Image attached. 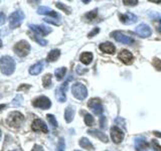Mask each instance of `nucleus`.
I'll list each match as a JSON object with an SVG mask.
<instances>
[{"label":"nucleus","mask_w":161,"mask_h":151,"mask_svg":"<svg viewBox=\"0 0 161 151\" xmlns=\"http://www.w3.org/2000/svg\"><path fill=\"white\" fill-rule=\"evenodd\" d=\"M0 70L5 76H10L15 70V60L9 55H4L0 59Z\"/></svg>","instance_id":"nucleus-1"},{"label":"nucleus","mask_w":161,"mask_h":151,"mask_svg":"<svg viewBox=\"0 0 161 151\" xmlns=\"http://www.w3.org/2000/svg\"><path fill=\"white\" fill-rule=\"evenodd\" d=\"M72 93L75 99L80 101H83L87 98L88 96V90L86 88V86L82 83H75L72 87Z\"/></svg>","instance_id":"nucleus-2"},{"label":"nucleus","mask_w":161,"mask_h":151,"mask_svg":"<svg viewBox=\"0 0 161 151\" xmlns=\"http://www.w3.org/2000/svg\"><path fill=\"white\" fill-rule=\"evenodd\" d=\"M24 17L25 15L21 10H16V11L12 12L9 16V27L12 29L18 27L22 23Z\"/></svg>","instance_id":"nucleus-3"},{"label":"nucleus","mask_w":161,"mask_h":151,"mask_svg":"<svg viewBox=\"0 0 161 151\" xmlns=\"http://www.w3.org/2000/svg\"><path fill=\"white\" fill-rule=\"evenodd\" d=\"M13 50L18 57L24 58V57H26L30 52V44L26 40H20V42H18L14 45Z\"/></svg>","instance_id":"nucleus-4"},{"label":"nucleus","mask_w":161,"mask_h":151,"mask_svg":"<svg viewBox=\"0 0 161 151\" xmlns=\"http://www.w3.org/2000/svg\"><path fill=\"white\" fill-rule=\"evenodd\" d=\"M23 120H24V116L20 112H16V111H14V112H11L8 115L7 124L9 126H11V127L17 128V127H19L20 125H21V123L23 122Z\"/></svg>","instance_id":"nucleus-5"},{"label":"nucleus","mask_w":161,"mask_h":151,"mask_svg":"<svg viewBox=\"0 0 161 151\" xmlns=\"http://www.w3.org/2000/svg\"><path fill=\"white\" fill-rule=\"evenodd\" d=\"M70 80H72V77H69L63 85H60L59 87H58L57 90H55V98H57L58 101L60 103H64L67 101V94L65 93H67V91H68L69 83Z\"/></svg>","instance_id":"nucleus-6"},{"label":"nucleus","mask_w":161,"mask_h":151,"mask_svg":"<svg viewBox=\"0 0 161 151\" xmlns=\"http://www.w3.org/2000/svg\"><path fill=\"white\" fill-rule=\"evenodd\" d=\"M28 26L35 34L40 35V37L45 36V35H47L53 31L52 28L44 24H29Z\"/></svg>","instance_id":"nucleus-7"},{"label":"nucleus","mask_w":161,"mask_h":151,"mask_svg":"<svg viewBox=\"0 0 161 151\" xmlns=\"http://www.w3.org/2000/svg\"><path fill=\"white\" fill-rule=\"evenodd\" d=\"M32 105L36 108L47 110L52 107V101H50L47 97H45V96H40V97L36 98L33 101Z\"/></svg>","instance_id":"nucleus-8"},{"label":"nucleus","mask_w":161,"mask_h":151,"mask_svg":"<svg viewBox=\"0 0 161 151\" xmlns=\"http://www.w3.org/2000/svg\"><path fill=\"white\" fill-rule=\"evenodd\" d=\"M111 36H112L115 40H117L118 42L124 43V44L130 45V44L134 43V39L132 37L128 36V35H125L121 31H114V32L111 33Z\"/></svg>","instance_id":"nucleus-9"},{"label":"nucleus","mask_w":161,"mask_h":151,"mask_svg":"<svg viewBox=\"0 0 161 151\" xmlns=\"http://www.w3.org/2000/svg\"><path fill=\"white\" fill-rule=\"evenodd\" d=\"M135 33L138 34L140 37L146 38V37L150 36L151 33H152V30H151L149 25L145 24V23H141L135 28Z\"/></svg>","instance_id":"nucleus-10"},{"label":"nucleus","mask_w":161,"mask_h":151,"mask_svg":"<svg viewBox=\"0 0 161 151\" xmlns=\"http://www.w3.org/2000/svg\"><path fill=\"white\" fill-rule=\"evenodd\" d=\"M88 106L93 110L94 114L96 115H100L103 113V106L101 104V100L98 98H95V99H91L89 102H88Z\"/></svg>","instance_id":"nucleus-11"},{"label":"nucleus","mask_w":161,"mask_h":151,"mask_svg":"<svg viewBox=\"0 0 161 151\" xmlns=\"http://www.w3.org/2000/svg\"><path fill=\"white\" fill-rule=\"evenodd\" d=\"M111 138L114 141L115 143H120L122 142V140L124 139V133L118 126H113L111 128Z\"/></svg>","instance_id":"nucleus-12"},{"label":"nucleus","mask_w":161,"mask_h":151,"mask_svg":"<svg viewBox=\"0 0 161 151\" xmlns=\"http://www.w3.org/2000/svg\"><path fill=\"white\" fill-rule=\"evenodd\" d=\"M31 128L33 131L35 132H42V133H48V128L47 126L45 125V123L43 122L42 120L40 119H35L32 125H31Z\"/></svg>","instance_id":"nucleus-13"},{"label":"nucleus","mask_w":161,"mask_h":151,"mask_svg":"<svg viewBox=\"0 0 161 151\" xmlns=\"http://www.w3.org/2000/svg\"><path fill=\"white\" fill-rule=\"evenodd\" d=\"M119 18H120V21L126 24V25H130L134 22L137 21V16L135 14L131 13V12H126L124 14H119Z\"/></svg>","instance_id":"nucleus-14"},{"label":"nucleus","mask_w":161,"mask_h":151,"mask_svg":"<svg viewBox=\"0 0 161 151\" xmlns=\"http://www.w3.org/2000/svg\"><path fill=\"white\" fill-rule=\"evenodd\" d=\"M37 13L40 14V15H47V16H50V18H55V19H58V18L60 17L58 13H57V12L54 11V10L50 9L49 7H47V6H40V7H38Z\"/></svg>","instance_id":"nucleus-15"},{"label":"nucleus","mask_w":161,"mask_h":151,"mask_svg":"<svg viewBox=\"0 0 161 151\" xmlns=\"http://www.w3.org/2000/svg\"><path fill=\"white\" fill-rule=\"evenodd\" d=\"M118 58L120 60H122V63L126 64H132V60H133V54L131 53L129 50L127 49H123L121 50L118 54Z\"/></svg>","instance_id":"nucleus-16"},{"label":"nucleus","mask_w":161,"mask_h":151,"mask_svg":"<svg viewBox=\"0 0 161 151\" xmlns=\"http://www.w3.org/2000/svg\"><path fill=\"white\" fill-rule=\"evenodd\" d=\"M43 67H44V64L42 63V60H39V62L32 64L31 67L29 68V74L32 76H37L42 72Z\"/></svg>","instance_id":"nucleus-17"},{"label":"nucleus","mask_w":161,"mask_h":151,"mask_svg":"<svg viewBox=\"0 0 161 151\" xmlns=\"http://www.w3.org/2000/svg\"><path fill=\"white\" fill-rule=\"evenodd\" d=\"M99 48L102 50L103 53H110V54H113L115 53V45L111 42H104V43H101Z\"/></svg>","instance_id":"nucleus-18"},{"label":"nucleus","mask_w":161,"mask_h":151,"mask_svg":"<svg viewBox=\"0 0 161 151\" xmlns=\"http://www.w3.org/2000/svg\"><path fill=\"white\" fill-rule=\"evenodd\" d=\"M75 110L73 106H68L67 108H65V111H64V119L67 121V123H70L72 121L74 120V117H75Z\"/></svg>","instance_id":"nucleus-19"},{"label":"nucleus","mask_w":161,"mask_h":151,"mask_svg":"<svg viewBox=\"0 0 161 151\" xmlns=\"http://www.w3.org/2000/svg\"><path fill=\"white\" fill-rule=\"evenodd\" d=\"M134 146L136 150H141L145 149L148 146V143L146 142V140L143 137H136L134 139Z\"/></svg>","instance_id":"nucleus-20"},{"label":"nucleus","mask_w":161,"mask_h":151,"mask_svg":"<svg viewBox=\"0 0 161 151\" xmlns=\"http://www.w3.org/2000/svg\"><path fill=\"white\" fill-rule=\"evenodd\" d=\"M88 133H89L90 135L94 136V137L99 138L101 141H103V142H105V143H107V142H108V137L105 135V133L101 132V131H99V130H96V129H95V130H89V131H88Z\"/></svg>","instance_id":"nucleus-21"},{"label":"nucleus","mask_w":161,"mask_h":151,"mask_svg":"<svg viewBox=\"0 0 161 151\" xmlns=\"http://www.w3.org/2000/svg\"><path fill=\"white\" fill-rule=\"evenodd\" d=\"M60 55V50L59 49H53L50 50V52L48 53L47 57V60L48 63H53L55 62Z\"/></svg>","instance_id":"nucleus-22"},{"label":"nucleus","mask_w":161,"mask_h":151,"mask_svg":"<svg viewBox=\"0 0 161 151\" xmlns=\"http://www.w3.org/2000/svg\"><path fill=\"white\" fill-rule=\"evenodd\" d=\"M80 60L84 64H90L91 63H92V60H93V53H89V52L83 53L82 54H80Z\"/></svg>","instance_id":"nucleus-23"},{"label":"nucleus","mask_w":161,"mask_h":151,"mask_svg":"<svg viewBox=\"0 0 161 151\" xmlns=\"http://www.w3.org/2000/svg\"><path fill=\"white\" fill-rule=\"evenodd\" d=\"M79 144L80 146L82 148L84 149H88V150H94V145L91 143V141L89 139H87L86 137H83V138H80V141H79Z\"/></svg>","instance_id":"nucleus-24"},{"label":"nucleus","mask_w":161,"mask_h":151,"mask_svg":"<svg viewBox=\"0 0 161 151\" xmlns=\"http://www.w3.org/2000/svg\"><path fill=\"white\" fill-rule=\"evenodd\" d=\"M52 78L53 76L50 74H47L44 76V77L42 78V86L45 88V89H49L52 88L53 86V82H52Z\"/></svg>","instance_id":"nucleus-25"},{"label":"nucleus","mask_w":161,"mask_h":151,"mask_svg":"<svg viewBox=\"0 0 161 151\" xmlns=\"http://www.w3.org/2000/svg\"><path fill=\"white\" fill-rule=\"evenodd\" d=\"M29 35H30V37H31L33 40H35L36 42H38V44H40V45H47V40H45L42 37H40L39 35L35 34V33H31V32H29Z\"/></svg>","instance_id":"nucleus-26"},{"label":"nucleus","mask_w":161,"mask_h":151,"mask_svg":"<svg viewBox=\"0 0 161 151\" xmlns=\"http://www.w3.org/2000/svg\"><path fill=\"white\" fill-rule=\"evenodd\" d=\"M65 73H67V68L63 67V68H59V69H57V70H55L54 75H55V77H57V79H58V81H60V80H63V79H64Z\"/></svg>","instance_id":"nucleus-27"},{"label":"nucleus","mask_w":161,"mask_h":151,"mask_svg":"<svg viewBox=\"0 0 161 151\" xmlns=\"http://www.w3.org/2000/svg\"><path fill=\"white\" fill-rule=\"evenodd\" d=\"M22 101H23V97L22 95H16L15 96V98L12 100L11 102V106H13V107H19V106L22 105Z\"/></svg>","instance_id":"nucleus-28"},{"label":"nucleus","mask_w":161,"mask_h":151,"mask_svg":"<svg viewBox=\"0 0 161 151\" xmlns=\"http://www.w3.org/2000/svg\"><path fill=\"white\" fill-rule=\"evenodd\" d=\"M85 123L87 126H93L94 123H95V120H94V117L91 114L87 113L85 115Z\"/></svg>","instance_id":"nucleus-29"},{"label":"nucleus","mask_w":161,"mask_h":151,"mask_svg":"<svg viewBox=\"0 0 161 151\" xmlns=\"http://www.w3.org/2000/svg\"><path fill=\"white\" fill-rule=\"evenodd\" d=\"M47 120H48L49 124L52 125L53 128L58 127V121H57V119H55V117H54L53 115H52V114H47Z\"/></svg>","instance_id":"nucleus-30"},{"label":"nucleus","mask_w":161,"mask_h":151,"mask_svg":"<svg viewBox=\"0 0 161 151\" xmlns=\"http://www.w3.org/2000/svg\"><path fill=\"white\" fill-rule=\"evenodd\" d=\"M64 149H65L64 139V138H60L58 140V150L57 151H64Z\"/></svg>","instance_id":"nucleus-31"},{"label":"nucleus","mask_w":161,"mask_h":151,"mask_svg":"<svg viewBox=\"0 0 161 151\" xmlns=\"http://www.w3.org/2000/svg\"><path fill=\"white\" fill-rule=\"evenodd\" d=\"M97 11H98V9L92 10V11H90L86 14V17H87L89 20H93L96 16H97Z\"/></svg>","instance_id":"nucleus-32"},{"label":"nucleus","mask_w":161,"mask_h":151,"mask_svg":"<svg viewBox=\"0 0 161 151\" xmlns=\"http://www.w3.org/2000/svg\"><path fill=\"white\" fill-rule=\"evenodd\" d=\"M57 7H58V8H59V9H62V10H64V11L65 13H68V14H69V13H70V9H69L68 6H65V5H64V4H63V3L58 2V3H57Z\"/></svg>","instance_id":"nucleus-33"},{"label":"nucleus","mask_w":161,"mask_h":151,"mask_svg":"<svg viewBox=\"0 0 161 151\" xmlns=\"http://www.w3.org/2000/svg\"><path fill=\"white\" fill-rule=\"evenodd\" d=\"M153 65L156 70H161V60L157 58H154L153 59Z\"/></svg>","instance_id":"nucleus-34"},{"label":"nucleus","mask_w":161,"mask_h":151,"mask_svg":"<svg viewBox=\"0 0 161 151\" xmlns=\"http://www.w3.org/2000/svg\"><path fill=\"white\" fill-rule=\"evenodd\" d=\"M45 22H48V23H53L54 25H59L60 24V21H58V19L55 18H44L43 19Z\"/></svg>","instance_id":"nucleus-35"},{"label":"nucleus","mask_w":161,"mask_h":151,"mask_svg":"<svg viewBox=\"0 0 161 151\" xmlns=\"http://www.w3.org/2000/svg\"><path fill=\"white\" fill-rule=\"evenodd\" d=\"M123 3L125 5H129V6H133V5H136L138 3L137 0H124Z\"/></svg>","instance_id":"nucleus-36"},{"label":"nucleus","mask_w":161,"mask_h":151,"mask_svg":"<svg viewBox=\"0 0 161 151\" xmlns=\"http://www.w3.org/2000/svg\"><path fill=\"white\" fill-rule=\"evenodd\" d=\"M99 31H100V28H99V27L94 28V29L92 30V31H91V32L88 34V37H93V36H95L96 34L99 33Z\"/></svg>","instance_id":"nucleus-37"},{"label":"nucleus","mask_w":161,"mask_h":151,"mask_svg":"<svg viewBox=\"0 0 161 151\" xmlns=\"http://www.w3.org/2000/svg\"><path fill=\"white\" fill-rule=\"evenodd\" d=\"M152 145H153V147L155 148L156 151H161V146L157 143V141L156 140H152Z\"/></svg>","instance_id":"nucleus-38"},{"label":"nucleus","mask_w":161,"mask_h":151,"mask_svg":"<svg viewBox=\"0 0 161 151\" xmlns=\"http://www.w3.org/2000/svg\"><path fill=\"white\" fill-rule=\"evenodd\" d=\"M28 89H30V85H27V86H26V85L22 84V85L20 86V87L17 89V91H19V92H20V91H22V90H23V91H27Z\"/></svg>","instance_id":"nucleus-39"},{"label":"nucleus","mask_w":161,"mask_h":151,"mask_svg":"<svg viewBox=\"0 0 161 151\" xmlns=\"http://www.w3.org/2000/svg\"><path fill=\"white\" fill-rule=\"evenodd\" d=\"M5 20H6V16H5V14L0 12V25H3L5 23Z\"/></svg>","instance_id":"nucleus-40"},{"label":"nucleus","mask_w":161,"mask_h":151,"mask_svg":"<svg viewBox=\"0 0 161 151\" xmlns=\"http://www.w3.org/2000/svg\"><path fill=\"white\" fill-rule=\"evenodd\" d=\"M115 122L116 123H120V126H122L123 128H125V125H126V123H125V121L123 120V119H121V118H117L115 120Z\"/></svg>","instance_id":"nucleus-41"},{"label":"nucleus","mask_w":161,"mask_h":151,"mask_svg":"<svg viewBox=\"0 0 161 151\" xmlns=\"http://www.w3.org/2000/svg\"><path fill=\"white\" fill-rule=\"evenodd\" d=\"M31 151H43V148H42L40 145L35 144V145L33 146V148H32V150H31Z\"/></svg>","instance_id":"nucleus-42"},{"label":"nucleus","mask_w":161,"mask_h":151,"mask_svg":"<svg viewBox=\"0 0 161 151\" xmlns=\"http://www.w3.org/2000/svg\"><path fill=\"white\" fill-rule=\"evenodd\" d=\"M100 123H101V127L105 128V117H102V118H101Z\"/></svg>","instance_id":"nucleus-43"},{"label":"nucleus","mask_w":161,"mask_h":151,"mask_svg":"<svg viewBox=\"0 0 161 151\" xmlns=\"http://www.w3.org/2000/svg\"><path fill=\"white\" fill-rule=\"evenodd\" d=\"M154 135L155 136H157V137H160L161 138V132H158V131H154Z\"/></svg>","instance_id":"nucleus-44"},{"label":"nucleus","mask_w":161,"mask_h":151,"mask_svg":"<svg viewBox=\"0 0 161 151\" xmlns=\"http://www.w3.org/2000/svg\"><path fill=\"white\" fill-rule=\"evenodd\" d=\"M157 29H158V31L161 33V19L159 20V26H158V28H157Z\"/></svg>","instance_id":"nucleus-45"},{"label":"nucleus","mask_w":161,"mask_h":151,"mask_svg":"<svg viewBox=\"0 0 161 151\" xmlns=\"http://www.w3.org/2000/svg\"><path fill=\"white\" fill-rule=\"evenodd\" d=\"M5 107H6V105H5V104H1V105H0V111L3 110Z\"/></svg>","instance_id":"nucleus-46"},{"label":"nucleus","mask_w":161,"mask_h":151,"mask_svg":"<svg viewBox=\"0 0 161 151\" xmlns=\"http://www.w3.org/2000/svg\"><path fill=\"white\" fill-rule=\"evenodd\" d=\"M151 2H155V3H161V0H150Z\"/></svg>","instance_id":"nucleus-47"},{"label":"nucleus","mask_w":161,"mask_h":151,"mask_svg":"<svg viewBox=\"0 0 161 151\" xmlns=\"http://www.w3.org/2000/svg\"><path fill=\"white\" fill-rule=\"evenodd\" d=\"M1 47H2V40L0 39V48H1Z\"/></svg>","instance_id":"nucleus-48"},{"label":"nucleus","mask_w":161,"mask_h":151,"mask_svg":"<svg viewBox=\"0 0 161 151\" xmlns=\"http://www.w3.org/2000/svg\"><path fill=\"white\" fill-rule=\"evenodd\" d=\"M13 151H22L21 149H15V150H13Z\"/></svg>","instance_id":"nucleus-49"},{"label":"nucleus","mask_w":161,"mask_h":151,"mask_svg":"<svg viewBox=\"0 0 161 151\" xmlns=\"http://www.w3.org/2000/svg\"><path fill=\"white\" fill-rule=\"evenodd\" d=\"M0 136H1V131H0Z\"/></svg>","instance_id":"nucleus-50"},{"label":"nucleus","mask_w":161,"mask_h":151,"mask_svg":"<svg viewBox=\"0 0 161 151\" xmlns=\"http://www.w3.org/2000/svg\"><path fill=\"white\" fill-rule=\"evenodd\" d=\"M75 151H80V150H75Z\"/></svg>","instance_id":"nucleus-51"}]
</instances>
